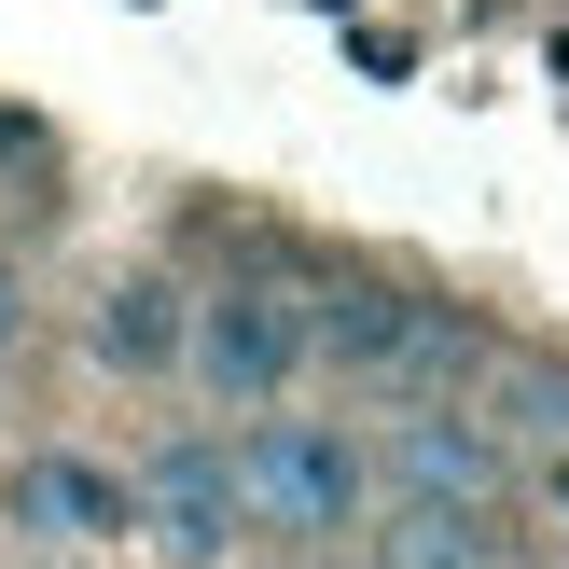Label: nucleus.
<instances>
[{
    "label": "nucleus",
    "instance_id": "5",
    "mask_svg": "<svg viewBox=\"0 0 569 569\" xmlns=\"http://www.w3.org/2000/svg\"><path fill=\"white\" fill-rule=\"evenodd\" d=\"M14 528L28 542H139V472L42 445V459H14Z\"/></svg>",
    "mask_w": 569,
    "mask_h": 569
},
{
    "label": "nucleus",
    "instance_id": "7",
    "mask_svg": "<svg viewBox=\"0 0 569 569\" xmlns=\"http://www.w3.org/2000/svg\"><path fill=\"white\" fill-rule=\"evenodd\" d=\"M306 306H320V361H333V376L389 389V361H403V333H417L431 292H403V278H320Z\"/></svg>",
    "mask_w": 569,
    "mask_h": 569
},
{
    "label": "nucleus",
    "instance_id": "1",
    "mask_svg": "<svg viewBox=\"0 0 569 569\" xmlns=\"http://www.w3.org/2000/svg\"><path fill=\"white\" fill-rule=\"evenodd\" d=\"M237 487H250V542L333 556L361 515H376V445H361L348 417H292V403H250V417H237Z\"/></svg>",
    "mask_w": 569,
    "mask_h": 569
},
{
    "label": "nucleus",
    "instance_id": "8",
    "mask_svg": "<svg viewBox=\"0 0 569 569\" xmlns=\"http://www.w3.org/2000/svg\"><path fill=\"white\" fill-rule=\"evenodd\" d=\"M181 348H194V292H181V278L139 264V278L98 292V361H111V376H181Z\"/></svg>",
    "mask_w": 569,
    "mask_h": 569
},
{
    "label": "nucleus",
    "instance_id": "4",
    "mask_svg": "<svg viewBox=\"0 0 569 569\" xmlns=\"http://www.w3.org/2000/svg\"><path fill=\"white\" fill-rule=\"evenodd\" d=\"M376 500L417 487V500H515V445L472 389H431V403H376Z\"/></svg>",
    "mask_w": 569,
    "mask_h": 569
},
{
    "label": "nucleus",
    "instance_id": "11",
    "mask_svg": "<svg viewBox=\"0 0 569 569\" xmlns=\"http://www.w3.org/2000/svg\"><path fill=\"white\" fill-rule=\"evenodd\" d=\"M306 569H376V556H306Z\"/></svg>",
    "mask_w": 569,
    "mask_h": 569
},
{
    "label": "nucleus",
    "instance_id": "3",
    "mask_svg": "<svg viewBox=\"0 0 569 569\" xmlns=\"http://www.w3.org/2000/svg\"><path fill=\"white\" fill-rule=\"evenodd\" d=\"M139 542L167 569H237L250 556V487H237V431H167L139 459Z\"/></svg>",
    "mask_w": 569,
    "mask_h": 569
},
{
    "label": "nucleus",
    "instance_id": "9",
    "mask_svg": "<svg viewBox=\"0 0 569 569\" xmlns=\"http://www.w3.org/2000/svg\"><path fill=\"white\" fill-rule=\"evenodd\" d=\"M472 403L500 417V445L515 459H569V361H487V389Z\"/></svg>",
    "mask_w": 569,
    "mask_h": 569
},
{
    "label": "nucleus",
    "instance_id": "6",
    "mask_svg": "<svg viewBox=\"0 0 569 569\" xmlns=\"http://www.w3.org/2000/svg\"><path fill=\"white\" fill-rule=\"evenodd\" d=\"M361 556L376 569H515V528H500V500H417V487H389L376 515H361Z\"/></svg>",
    "mask_w": 569,
    "mask_h": 569
},
{
    "label": "nucleus",
    "instance_id": "10",
    "mask_svg": "<svg viewBox=\"0 0 569 569\" xmlns=\"http://www.w3.org/2000/svg\"><path fill=\"white\" fill-rule=\"evenodd\" d=\"M14 333H28V278L0 264V361H14Z\"/></svg>",
    "mask_w": 569,
    "mask_h": 569
},
{
    "label": "nucleus",
    "instance_id": "2",
    "mask_svg": "<svg viewBox=\"0 0 569 569\" xmlns=\"http://www.w3.org/2000/svg\"><path fill=\"white\" fill-rule=\"evenodd\" d=\"M306 361H320V306H306V278H209V292H194V348H181V376L209 389L222 417L292 403Z\"/></svg>",
    "mask_w": 569,
    "mask_h": 569
}]
</instances>
